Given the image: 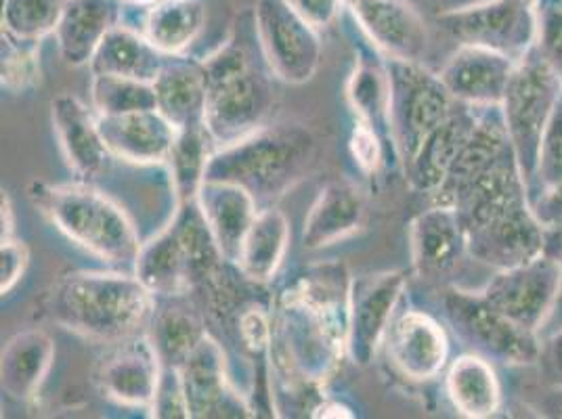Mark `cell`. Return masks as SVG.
Returning a JSON list of instances; mask_svg holds the SVG:
<instances>
[{
    "label": "cell",
    "mask_w": 562,
    "mask_h": 419,
    "mask_svg": "<svg viewBox=\"0 0 562 419\" xmlns=\"http://www.w3.org/2000/svg\"><path fill=\"white\" fill-rule=\"evenodd\" d=\"M352 278L345 262H322L271 303V375L283 393H319L347 356Z\"/></svg>",
    "instance_id": "1"
},
{
    "label": "cell",
    "mask_w": 562,
    "mask_h": 419,
    "mask_svg": "<svg viewBox=\"0 0 562 419\" xmlns=\"http://www.w3.org/2000/svg\"><path fill=\"white\" fill-rule=\"evenodd\" d=\"M45 306L53 324L112 347L145 333L156 296L137 275L76 271L50 287Z\"/></svg>",
    "instance_id": "2"
},
{
    "label": "cell",
    "mask_w": 562,
    "mask_h": 419,
    "mask_svg": "<svg viewBox=\"0 0 562 419\" xmlns=\"http://www.w3.org/2000/svg\"><path fill=\"white\" fill-rule=\"evenodd\" d=\"M317 140L299 122L267 124L212 154L206 181L246 189L258 210L271 208L313 170Z\"/></svg>",
    "instance_id": "3"
},
{
    "label": "cell",
    "mask_w": 562,
    "mask_h": 419,
    "mask_svg": "<svg viewBox=\"0 0 562 419\" xmlns=\"http://www.w3.org/2000/svg\"><path fill=\"white\" fill-rule=\"evenodd\" d=\"M209 97L204 124L216 149L246 139L269 124L276 105L271 70L241 41L229 38L202 59Z\"/></svg>",
    "instance_id": "4"
},
{
    "label": "cell",
    "mask_w": 562,
    "mask_h": 419,
    "mask_svg": "<svg viewBox=\"0 0 562 419\" xmlns=\"http://www.w3.org/2000/svg\"><path fill=\"white\" fill-rule=\"evenodd\" d=\"M232 264L221 254L198 200L177 204L175 216L140 246L135 275L154 296H189Z\"/></svg>",
    "instance_id": "5"
},
{
    "label": "cell",
    "mask_w": 562,
    "mask_h": 419,
    "mask_svg": "<svg viewBox=\"0 0 562 419\" xmlns=\"http://www.w3.org/2000/svg\"><path fill=\"white\" fill-rule=\"evenodd\" d=\"M27 197L50 225L93 257L110 264H135L143 244L133 220L91 183L32 181Z\"/></svg>",
    "instance_id": "6"
},
{
    "label": "cell",
    "mask_w": 562,
    "mask_h": 419,
    "mask_svg": "<svg viewBox=\"0 0 562 419\" xmlns=\"http://www.w3.org/2000/svg\"><path fill=\"white\" fill-rule=\"evenodd\" d=\"M441 306L447 324L470 352L513 367L538 365L541 333L515 324L497 310L483 292L447 285Z\"/></svg>",
    "instance_id": "7"
},
{
    "label": "cell",
    "mask_w": 562,
    "mask_h": 419,
    "mask_svg": "<svg viewBox=\"0 0 562 419\" xmlns=\"http://www.w3.org/2000/svg\"><path fill=\"white\" fill-rule=\"evenodd\" d=\"M561 93V71L538 48L531 47L522 59H518L513 80L502 101V114L525 183L533 179L541 137Z\"/></svg>",
    "instance_id": "8"
},
{
    "label": "cell",
    "mask_w": 562,
    "mask_h": 419,
    "mask_svg": "<svg viewBox=\"0 0 562 419\" xmlns=\"http://www.w3.org/2000/svg\"><path fill=\"white\" fill-rule=\"evenodd\" d=\"M391 76V131L398 160L405 166L424 139L446 120L456 99L439 73L424 64L386 59Z\"/></svg>",
    "instance_id": "9"
},
{
    "label": "cell",
    "mask_w": 562,
    "mask_h": 419,
    "mask_svg": "<svg viewBox=\"0 0 562 419\" xmlns=\"http://www.w3.org/2000/svg\"><path fill=\"white\" fill-rule=\"evenodd\" d=\"M258 48L271 73L285 84H306L322 64V38L285 0H258L255 9Z\"/></svg>",
    "instance_id": "10"
},
{
    "label": "cell",
    "mask_w": 562,
    "mask_h": 419,
    "mask_svg": "<svg viewBox=\"0 0 562 419\" xmlns=\"http://www.w3.org/2000/svg\"><path fill=\"white\" fill-rule=\"evenodd\" d=\"M561 280L562 262L541 254L529 262L495 271L481 292L515 324L541 333L559 298Z\"/></svg>",
    "instance_id": "11"
},
{
    "label": "cell",
    "mask_w": 562,
    "mask_h": 419,
    "mask_svg": "<svg viewBox=\"0 0 562 419\" xmlns=\"http://www.w3.org/2000/svg\"><path fill=\"white\" fill-rule=\"evenodd\" d=\"M405 285L407 280L403 271H380L352 278L347 359H351L357 367L374 363L384 336L397 315Z\"/></svg>",
    "instance_id": "12"
},
{
    "label": "cell",
    "mask_w": 562,
    "mask_h": 419,
    "mask_svg": "<svg viewBox=\"0 0 562 419\" xmlns=\"http://www.w3.org/2000/svg\"><path fill=\"white\" fill-rule=\"evenodd\" d=\"M441 22L460 45L493 48L516 61L536 45L533 11L522 0H493L451 11Z\"/></svg>",
    "instance_id": "13"
},
{
    "label": "cell",
    "mask_w": 562,
    "mask_h": 419,
    "mask_svg": "<svg viewBox=\"0 0 562 419\" xmlns=\"http://www.w3.org/2000/svg\"><path fill=\"white\" fill-rule=\"evenodd\" d=\"M177 372L181 375L189 418H257L248 396L232 384L225 350L211 333Z\"/></svg>",
    "instance_id": "14"
},
{
    "label": "cell",
    "mask_w": 562,
    "mask_h": 419,
    "mask_svg": "<svg viewBox=\"0 0 562 419\" xmlns=\"http://www.w3.org/2000/svg\"><path fill=\"white\" fill-rule=\"evenodd\" d=\"M165 365L147 333L112 344L94 365L93 380L99 393L117 405L149 409Z\"/></svg>",
    "instance_id": "15"
},
{
    "label": "cell",
    "mask_w": 562,
    "mask_h": 419,
    "mask_svg": "<svg viewBox=\"0 0 562 419\" xmlns=\"http://www.w3.org/2000/svg\"><path fill=\"white\" fill-rule=\"evenodd\" d=\"M412 264L418 280L447 287L469 257V239L456 208L432 204L409 227Z\"/></svg>",
    "instance_id": "16"
},
{
    "label": "cell",
    "mask_w": 562,
    "mask_h": 419,
    "mask_svg": "<svg viewBox=\"0 0 562 419\" xmlns=\"http://www.w3.org/2000/svg\"><path fill=\"white\" fill-rule=\"evenodd\" d=\"M467 239L472 260L493 271H504L541 257L546 229L531 210L529 200H525L469 231Z\"/></svg>",
    "instance_id": "17"
},
{
    "label": "cell",
    "mask_w": 562,
    "mask_h": 419,
    "mask_svg": "<svg viewBox=\"0 0 562 419\" xmlns=\"http://www.w3.org/2000/svg\"><path fill=\"white\" fill-rule=\"evenodd\" d=\"M382 349L391 367L412 384H426L447 367L449 340L441 324L424 310H403L389 327Z\"/></svg>",
    "instance_id": "18"
},
{
    "label": "cell",
    "mask_w": 562,
    "mask_h": 419,
    "mask_svg": "<svg viewBox=\"0 0 562 419\" xmlns=\"http://www.w3.org/2000/svg\"><path fill=\"white\" fill-rule=\"evenodd\" d=\"M352 18L386 59L424 64L428 30L407 0H349Z\"/></svg>",
    "instance_id": "19"
},
{
    "label": "cell",
    "mask_w": 562,
    "mask_h": 419,
    "mask_svg": "<svg viewBox=\"0 0 562 419\" xmlns=\"http://www.w3.org/2000/svg\"><path fill=\"white\" fill-rule=\"evenodd\" d=\"M53 128L71 172L82 183H93L112 166V151L99 128V116L78 97L57 94L50 103Z\"/></svg>",
    "instance_id": "20"
},
{
    "label": "cell",
    "mask_w": 562,
    "mask_h": 419,
    "mask_svg": "<svg viewBox=\"0 0 562 419\" xmlns=\"http://www.w3.org/2000/svg\"><path fill=\"white\" fill-rule=\"evenodd\" d=\"M516 59L476 45H460L439 71L447 91L460 103L487 107L502 105L513 80Z\"/></svg>",
    "instance_id": "21"
},
{
    "label": "cell",
    "mask_w": 562,
    "mask_h": 419,
    "mask_svg": "<svg viewBox=\"0 0 562 419\" xmlns=\"http://www.w3.org/2000/svg\"><path fill=\"white\" fill-rule=\"evenodd\" d=\"M513 149L502 105L479 107L476 126L451 166L446 183L432 195V202L453 208L456 200Z\"/></svg>",
    "instance_id": "22"
},
{
    "label": "cell",
    "mask_w": 562,
    "mask_h": 419,
    "mask_svg": "<svg viewBox=\"0 0 562 419\" xmlns=\"http://www.w3.org/2000/svg\"><path fill=\"white\" fill-rule=\"evenodd\" d=\"M479 117V107L456 103L453 112L424 139L414 158L405 163L409 185L430 197L446 183L447 174L469 140Z\"/></svg>",
    "instance_id": "23"
},
{
    "label": "cell",
    "mask_w": 562,
    "mask_h": 419,
    "mask_svg": "<svg viewBox=\"0 0 562 419\" xmlns=\"http://www.w3.org/2000/svg\"><path fill=\"white\" fill-rule=\"evenodd\" d=\"M99 128L116 160L139 166L166 163L179 133L158 110L99 116Z\"/></svg>",
    "instance_id": "24"
},
{
    "label": "cell",
    "mask_w": 562,
    "mask_h": 419,
    "mask_svg": "<svg viewBox=\"0 0 562 419\" xmlns=\"http://www.w3.org/2000/svg\"><path fill=\"white\" fill-rule=\"evenodd\" d=\"M122 0H66L55 41L66 66H91L108 32L122 24Z\"/></svg>",
    "instance_id": "25"
},
{
    "label": "cell",
    "mask_w": 562,
    "mask_h": 419,
    "mask_svg": "<svg viewBox=\"0 0 562 419\" xmlns=\"http://www.w3.org/2000/svg\"><path fill=\"white\" fill-rule=\"evenodd\" d=\"M366 195L349 181H331L324 186L308 210L303 229V248L324 250L357 234L366 223Z\"/></svg>",
    "instance_id": "26"
},
{
    "label": "cell",
    "mask_w": 562,
    "mask_h": 419,
    "mask_svg": "<svg viewBox=\"0 0 562 419\" xmlns=\"http://www.w3.org/2000/svg\"><path fill=\"white\" fill-rule=\"evenodd\" d=\"M145 333L162 365L179 370L209 336V329L204 315L189 301V296H156V306Z\"/></svg>",
    "instance_id": "27"
},
{
    "label": "cell",
    "mask_w": 562,
    "mask_h": 419,
    "mask_svg": "<svg viewBox=\"0 0 562 419\" xmlns=\"http://www.w3.org/2000/svg\"><path fill=\"white\" fill-rule=\"evenodd\" d=\"M158 112L177 128L202 124L206 114L209 80L202 59L188 55L166 57L156 82Z\"/></svg>",
    "instance_id": "28"
},
{
    "label": "cell",
    "mask_w": 562,
    "mask_h": 419,
    "mask_svg": "<svg viewBox=\"0 0 562 419\" xmlns=\"http://www.w3.org/2000/svg\"><path fill=\"white\" fill-rule=\"evenodd\" d=\"M347 101L355 122L370 126L395 149L391 131V76L386 57L380 50L361 48L357 53L347 80Z\"/></svg>",
    "instance_id": "29"
},
{
    "label": "cell",
    "mask_w": 562,
    "mask_h": 419,
    "mask_svg": "<svg viewBox=\"0 0 562 419\" xmlns=\"http://www.w3.org/2000/svg\"><path fill=\"white\" fill-rule=\"evenodd\" d=\"M198 204L211 227L221 254L227 262L235 264L241 250V241L257 216V202L246 189L234 183L204 181L198 193Z\"/></svg>",
    "instance_id": "30"
},
{
    "label": "cell",
    "mask_w": 562,
    "mask_h": 419,
    "mask_svg": "<svg viewBox=\"0 0 562 419\" xmlns=\"http://www.w3.org/2000/svg\"><path fill=\"white\" fill-rule=\"evenodd\" d=\"M55 359V344L47 331L25 329L2 349L0 384L4 395L27 403L43 388Z\"/></svg>",
    "instance_id": "31"
},
{
    "label": "cell",
    "mask_w": 562,
    "mask_h": 419,
    "mask_svg": "<svg viewBox=\"0 0 562 419\" xmlns=\"http://www.w3.org/2000/svg\"><path fill=\"white\" fill-rule=\"evenodd\" d=\"M446 393L453 409L469 419H490L502 409V384L492 361L469 352L451 361L446 373Z\"/></svg>",
    "instance_id": "32"
},
{
    "label": "cell",
    "mask_w": 562,
    "mask_h": 419,
    "mask_svg": "<svg viewBox=\"0 0 562 419\" xmlns=\"http://www.w3.org/2000/svg\"><path fill=\"white\" fill-rule=\"evenodd\" d=\"M166 57L154 47L137 25L117 24L94 50L93 76H120L140 82H156Z\"/></svg>",
    "instance_id": "33"
},
{
    "label": "cell",
    "mask_w": 562,
    "mask_h": 419,
    "mask_svg": "<svg viewBox=\"0 0 562 419\" xmlns=\"http://www.w3.org/2000/svg\"><path fill=\"white\" fill-rule=\"evenodd\" d=\"M143 9L137 27L165 57L188 55L206 24V7L200 0H160Z\"/></svg>",
    "instance_id": "34"
},
{
    "label": "cell",
    "mask_w": 562,
    "mask_h": 419,
    "mask_svg": "<svg viewBox=\"0 0 562 419\" xmlns=\"http://www.w3.org/2000/svg\"><path fill=\"white\" fill-rule=\"evenodd\" d=\"M290 244V223L281 210H258L248 234L241 241L237 271L250 283H269L280 271Z\"/></svg>",
    "instance_id": "35"
},
{
    "label": "cell",
    "mask_w": 562,
    "mask_h": 419,
    "mask_svg": "<svg viewBox=\"0 0 562 419\" xmlns=\"http://www.w3.org/2000/svg\"><path fill=\"white\" fill-rule=\"evenodd\" d=\"M214 151L216 145L204 122L179 128L170 156L166 160L177 204L198 200V193L206 181V170Z\"/></svg>",
    "instance_id": "36"
},
{
    "label": "cell",
    "mask_w": 562,
    "mask_h": 419,
    "mask_svg": "<svg viewBox=\"0 0 562 419\" xmlns=\"http://www.w3.org/2000/svg\"><path fill=\"white\" fill-rule=\"evenodd\" d=\"M91 103L97 116H124L158 110L156 89L151 82L120 76H93Z\"/></svg>",
    "instance_id": "37"
},
{
    "label": "cell",
    "mask_w": 562,
    "mask_h": 419,
    "mask_svg": "<svg viewBox=\"0 0 562 419\" xmlns=\"http://www.w3.org/2000/svg\"><path fill=\"white\" fill-rule=\"evenodd\" d=\"M66 0H4L2 32L15 41L41 43L55 34Z\"/></svg>",
    "instance_id": "38"
},
{
    "label": "cell",
    "mask_w": 562,
    "mask_h": 419,
    "mask_svg": "<svg viewBox=\"0 0 562 419\" xmlns=\"http://www.w3.org/2000/svg\"><path fill=\"white\" fill-rule=\"evenodd\" d=\"M0 82L9 93H25L41 84L38 43L15 41L2 32V59Z\"/></svg>",
    "instance_id": "39"
},
{
    "label": "cell",
    "mask_w": 562,
    "mask_h": 419,
    "mask_svg": "<svg viewBox=\"0 0 562 419\" xmlns=\"http://www.w3.org/2000/svg\"><path fill=\"white\" fill-rule=\"evenodd\" d=\"M559 183H562V93L543 131L538 166L533 179L527 183V197H533Z\"/></svg>",
    "instance_id": "40"
},
{
    "label": "cell",
    "mask_w": 562,
    "mask_h": 419,
    "mask_svg": "<svg viewBox=\"0 0 562 419\" xmlns=\"http://www.w3.org/2000/svg\"><path fill=\"white\" fill-rule=\"evenodd\" d=\"M536 45L539 53L562 73V0L533 2Z\"/></svg>",
    "instance_id": "41"
},
{
    "label": "cell",
    "mask_w": 562,
    "mask_h": 419,
    "mask_svg": "<svg viewBox=\"0 0 562 419\" xmlns=\"http://www.w3.org/2000/svg\"><path fill=\"white\" fill-rule=\"evenodd\" d=\"M149 416L160 419H189L188 400L183 395L181 375L177 370L165 367L158 393H156V398L149 407Z\"/></svg>",
    "instance_id": "42"
},
{
    "label": "cell",
    "mask_w": 562,
    "mask_h": 419,
    "mask_svg": "<svg viewBox=\"0 0 562 419\" xmlns=\"http://www.w3.org/2000/svg\"><path fill=\"white\" fill-rule=\"evenodd\" d=\"M349 147H351L352 160L361 168V172H366L370 177L378 172V168L384 160L386 140L382 139L375 131L361 122H355Z\"/></svg>",
    "instance_id": "43"
},
{
    "label": "cell",
    "mask_w": 562,
    "mask_h": 419,
    "mask_svg": "<svg viewBox=\"0 0 562 419\" xmlns=\"http://www.w3.org/2000/svg\"><path fill=\"white\" fill-rule=\"evenodd\" d=\"M30 264V250L24 241L2 239L0 246V292L9 294L20 281L24 280Z\"/></svg>",
    "instance_id": "44"
},
{
    "label": "cell",
    "mask_w": 562,
    "mask_h": 419,
    "mask_svg": "<svg viewBox=\"0 0 562 419\" xmlns=\"http://www.w3.org/2000/svg\"><path fill=\"white\" fill-rule=\"evenodd\" d=\"M538 365L548 384L562 386V329L541 338Z\"/></svg>",
    "instance_id": "45"
},
{
    "label": "cell",
    "mask_w": 562,
    "mask_h": 419,
    "mask_svg": "<svg viewBox=\"0 0 562 419\" xmlns=\"http://www.w3.org/2000/svg\"><path fill=\"white\" fill-rule=\"evenodd\" d=\"M285 2L317 30L334 24L342 7V0H285Z\"/></svg>",
    "instance_id": "46"
},
{
    "label": "cell",
    "mask_w": 562,
    "mask_h": 419,
    "mask_svg": "<svg viewBox=\"0 0 562 419\" xmlns=\"http://www.w3.org/2000/svg\"><path fill=\"white\" fill-rule=\"evenodd\" d=\"M529 204L536 212L539 223L543 225V229L559 225L562 223V183L529 197Z\"/></svg>",
    "instance_id": "47"
},
{
    "label": "cell",
    "mask_w": 562,
    "mask_h": 419,
    "mask_svg": "<svg viewBox=\"0 0 562 419\" xmlns=\"http://www.w3.org/2000/svg\"><path fill=\"white\" fill-rule=\"evenodd\" d=\"M529 407L541 418L562 419L561 384H550L548 390L529 398Z\"/></svg>",
    "instance_id": "48"
},
{
    "label": "cell",
    "mask_w": 562,
    "mask_h": 419,
    "mask_svg": "<svg viewBox=\"0 0 562 419\" xmlns=\"http://www.w3.org/2000/svg\"><path fill=\"white\" fill-rule=\"evenodd\" d=\"M311 418L326 419V418H355L351 409L338 400H331V398H322L317 405H313L311 409Z\"/></svg>",
    "instance_id": "49"
},
{
    "label": "cell",
    "mask_w": 562,
    "mask_h": 419,
    "mask_svg": "<svg viewBox=\"0 0 562 419\" xmlns=\"http://www.w3.org/2000/svg\"><path fill=\"white\" fill-rule=\"evenodd\" d=\"M543 254H548V257L562 262V223L552 225V227H546Z\"/></svg>",
    "instance_id": "50"
},
{
    "label": "cell",
    "mask_w": 562,
    "mask_h": 419,
    "mask_svg": "<svg viewBox=\"0 0 562 419\" xmlns=\"http://www.w3.org/2000/svg\"><path fill=\"white\" fill-rule=\"evenodd\" d=\"M2 239H11L13 237V227H15V218H13V206L7 193H2Z\"/></svg>",
    "instance_id": "51"
},
{
    "label": "cell",
    "mask_w": 562,
    "mask_h": 419,
    "mask_svg": "<svg viewBox=\"0 0 562 419\" xmlns=\"http://www.w3.org/2000/svg\"><path fill=\"white\" fill-rule=\"evenodd\" d=\"M546 329H550L548 333H552V331H559V329H562V280L561 290H559V298H557V304H554V308H552V315H550L548 324L543 326L541 331H546Z\"/></svg>",
    "instance_id": "52"
},
{
    "label": "cell",
    "mask_w": 562,
    "mask_h": 419,
    "mask_svg": "<svg viewBox=\"0 0 562 419\" xmlns=\"http://www.w3.org/2000/svg\"><path fill=\"white\" fill-rule=\"evenodd\" d=\"M122 2L137 4V7H149V4H156V2H160V0H122Z\"/></svg>",
    "instance_id": "53"
}]
</instances>
